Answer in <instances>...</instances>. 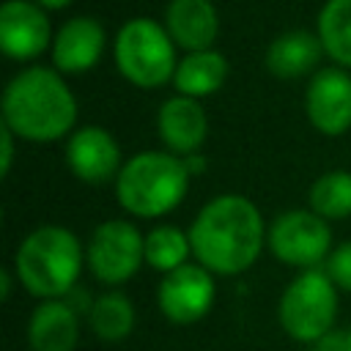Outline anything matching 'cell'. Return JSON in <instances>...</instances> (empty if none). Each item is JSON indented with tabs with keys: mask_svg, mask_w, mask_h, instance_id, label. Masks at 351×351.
<instances>
[{
	"mask_svg": "<svg viewBox=\"0 0 351 351\" xmlns=\"http://www.w3.org/2000/svg\"><path fill=\"white\" fill-rule=\"evenodd\" d=\"M192 258L214 277H236L255 266L266 247L269 225L247 195L222 192L206 200L192 225Z\"/></svg>",
	"mask_w": 351,
	"mask_h": 351,
	"instance_id": "1",
	"label": "cell"
},
{
	"mask_svg": "<svg viewBox=\"0 0 351 351\" xmlns=\"http://www.w3.org/2000/svg\"><path fill=\"white\" fill-rule=\"evenodd\" d=\"M80 104L55 66H25L3 88L0 123L25 143H58L77 129Z\"/></svg>",
	"mask_w": 351,
	"mask_h": 351,
	"instance_id": "2",
	"label": "cell"
},
{
	"mask_svg": "<svg viewBox=\"0 0 351 351\" xmlns=\"http://www.w3.org/2000/svg\"><path fill=\"white\" fill-rule=\"evenodd\" d=\"M85 269V244L58 222L36 225L14 250L11 271L16 282L38 302L69 299Z\"/></svg>",
	"mask_w": 351,
	"mask_h": 351,
	"instance_id": "3",
	"label": "cell"
},
{
	"mask_svg": "<svg viewBox=\"0 0 351 351\" xmlns=\"http://www.w3.org/2000/svg\"><path fill=\"white\" fill-rule=\"evenodd\" d=\"M192 170L184 156L165 148L132 154L112 181L121 211L137 219H162L176 211L189 192Z\"/></svg>",
	"mask_w": 351,
	"mask_h": 351,
	"instance_id": "4",
	"label": "cell"
},
{
	"mask_svg": "<svg viewBox=\"0 0 351 351\" xmlns=\"http://www.w3.org/2000/svg\"><path fill=\"white\" fill-rule=\"evenodd\" d=\"M178 58L176 41L154 16H132L112 36L115 69L129 85L140 90L170 85Z\"/></svg>",
	"mask_w": 351,
	"mask_h": 351,
	"instance_id": "5",
	"label": "cell"
},
{
	"mask_svg": "<svg viewBox=\"0 0 351 351\" xmlns=\"http://www.w3.org/2000/svg\"><path fill=\"white\" fill-rule=\"evenodd\" d=\"M340 291L321 269H307L291 277L277 299V324L296 343H318L335 329Z\"/></svg>",
	"mask_w": 351,
	"mask_h": 351,
	"instance_id": "6",
	"label": "cell"
},
{
	"mask_svg": "<svg viewBox=\"0 0 351 351\" xmlns=\"http://www.w3.org/2000/svg\"><path fill=\"white\" fill-rule=\"evenodd\" d=\"M85 266L107 288L129 282L145 266V233L126 217L99 222L85 244Z\"/></svg>",
	"mask_w": 351,
	"mask_h": 351,
	"instance_id": "7",
	"label": "cell"
},
{
	"mask_svg": "<svg viewBox=\"0 0 351 351\" xmlns=\"http://www.w3.org/2000/svg\"><path fill=\"white\" fill-rule=\"evenodd\" d=\"M266 250L296 271L321 269L335 250L332 228L313 208H285L269 222Z\"/></svg>",
	"mask_w": 351,
	"mask_h": 351,
	"instance_id": "8",
	"label": "cell"
},
{
	"mask_svg": "<svg viewBox=\"0 0 351 351\" xmlns=\"http://www.w3.org/2000/svg\"><path fill=\"white\" fill-rule=\"evenodd\" d=\"M217 302V277L197 261L162 274L156 285V307L173 326H192L203 321Z\"/></svg>",
	"mask_w": 351,
	"mask_h": 351,
	"instance_id": "9",
	"label": "cell"
},
{
	"mask_svg": "<svg viewBox=\"0 0 351 351\" xmlns=\"http://www.w3.org/2000/svg\"><path fill=\"white\" fill-rule=\"evenodd\" d=\"M63 159H66L69 173L88 186H101V184L115 181L126 162L115 134L99 123L77 126L66 137Z\"/></svg>",
	"mask_w": 351,
	"mask_h": 351,
	"instance_id": "10",
	"label": "cell"
},
{
	"mask_svg": "<svg viewBox=\"0 0 351 351\" xmlns=\"http://www.w3.org/2000/svg\"><path fill=\"white\" fill-rule=\"evenodd\" d=\"M307 123L324 137H340L351 129V71L321 66L304 85Z\"/></svg>",
	"mask_w": 351,
	"mask_h": 351,
	"instance_id": "11",
	"label": "cell"
},
{
	"mask_svg": "<svg viewBox=\"0 0 351 351\" xmlns=\"http://www.w3.org/2000/svg\"><path fill=\"white\" fill-rule=\"evenodd\" d=\"M55 38L49 14L33 0H3L0 5V49L8 60L33 66L49 52Z\"/></svg>",
	"mask_w": 351,
	"mask_h": 351,
	"instance_id": "12",
	"label": "cell"
},
{
	"mask_svg": "<svg viewBox=\"0 0 351 351\" xmlns=\"http://www.w3.org/2000/svg\"><path fill=\"white\" fill-rule=\"evenodd\" d=\"M107 52V30L96 16L77 14L58 25L49 58L52 66L69 77V74H85L101 63Z\"/></svg>",
	"mask_w": 351,
	"mask_h": 351,
	"instance_id": "13",
	"label": "cell"
},
{
	"mask_svg": "<svg viewBox=\"0 0 351 351\" xmlns=\"http://www.w3.org/2000/svg\"><path fill=\"white\" fill-rule=\"evenodd\" d=\"M156 134L162 148L176 156H195L200 154L208 137V112L200 99L173 93L156 110Z\"/></svg>",
	"mask_w": 351,
	"mask_h": 351,
	"instance_id": "14",
	"label": "cell"
},
{
	"mask_svg": "<svg viewBox=\"0 0 351 351\" xmlns=\"http://www.w3.org/2000/svg\"><path fill=\"white\" fill-rule=\"evenodd\" d=\"M162 25L181 55L214 49L219 38V11L211 0H170Z\"/></svg>",
	"mask_w": 351,
	"mask_h": 351,
	"instance_id": "15",
	"label": "cell"
},
{
	"mask_svg": "<svg viewBox=\"0 0 351 351\" xmlns=\"http://www.w3.org/2000/svg\"><path fill=\"white\" fill-rule=\"evenodd\" d=\"M324 47L315 30L293 27L280 36H274L263 52V66L274 80H302L313 77L318 71V63L324 58Z\"/></svg>",
	"mask_w": 351,
	"mask_h": 351,
	"instance_id": "16",
	"label": "cell"
},
{
	"mask_svg": "<svg viewBox=\"0 0 351 351\" xmlns=\"http://www.w3.org/2000/svg\"><path fill=\"white\" fill-rule=\"evenodd\" d=\"M80 343V310L69 299H44L27 318L30 351H74Z\"/></svg>",
	"mask_w": 351,
	"mask_h": 351,
	"instance_id": "17",
	"label": "cell"
},
{
	"mask_svg": "<svg viewBox=\"0 0 351 351\" xmlns=\"http://www.w3.org/2000/svg\"><path fill=\"white\" fill-rule=\"evenodd\" d=\"M228 77H230V63L214 47V49H200V52H184L178 58L170 85L178 96L206 99V96H214L228 82Z\"/></svg>",
	"mask_w": 351,
	"mask_h": 351,
	"instance_id": "18",
	"label": "cell"
},
{
	"mask_svg": "<svg viewBox=\"0 0 351 351\" xmlns=\"http://www.w3.org/2000/svg\"><path fill=\"white\" fill-rule=\"evenodd\" d=\"M85 318H88V326L96 340L115 346V343H123L134 332L137 310H134V302L123 291L110 288L90 299Z\"/></svg>",
	"mask_w": 351,
	"mask_h": 351,
	"instance_id": "19",
	"label": "cell"
},
{
	"mask_svg": "<svg viewBox=\"0 0 351 351\" xmlns=\"http://www.w3.org/2000/svg\"><path fill=\"white\" fill-rule=\"evenodd\" d=\"M315 33L326 58L351 71V0H324L315 16Z\"/></svg>",
	"mask_w": 351,
	"mask_h": 351,
	"instance_id": "20",
	"label": "cell"
},
{
	"mask_svg": "<svg viewBox=\"0 0 351 351\" xmlns=\"http://www.w3.org/2000/svg\"><path fill=\"white\" fill-rule=\"evenodd\" d=\"M189 258H192L189 230L162 222L145 233V266H151L154 271H159V274L176 271V269L186 266Z\"/></svg>",
	"mask_w": 351,
	"mask_h": 351,
	"instance_id": "21",
	"label": "cell"
},
{
	"mask_svg": "<svg viewBox=\"0 0 351 351\" xmlns=\"http://www.w3.org/2000/svg\"><path fill=\"white\" fill-rule=\"evenodd\" d=\"M307 208H313L326 222L351 217V170L335 167L321 173L307 189Z\"/></svg>",
	"mask_w": 351,
	"mask_h": 351,
	"instance_id": "22",
	"label": "cell"
},
{
	"mask_svg": "<svg viewBox=\"0 0 351 351\" xmlns=\"http://www.w3.org/2000/svg\"><path fill=\"white\" fill-rule=\"evenodd\" d=\"M324 271L337 285V291H348L351 293V239L335 244V250L329 252V258L324 263Z\"/></svg>",
	"mask_w": 351,
	"mask_h": 351,
	"instance_id": "23",
	"label": "cell"
},
{
	"mask_svg": "<svg viewBox=\"0 0 351 351\" xmlns=\"http://www.w3.org/2000/svg\"><path fill=\"white\" fill-rule=\"evenodd\" d=\"M16 143H19V137H16L8 126L0 123V176H3V178H8V173H11V167H14Z\"/></svg>",
	"mask_w": 351,
	"mask_h": 351,
	"instance_id": "24",
	"label": "cell"
},
{
	"mask_svg": "<svg viewBox=\"0 0 351 351\" xmlns=\"http://www.w3.org/2000/svg\"><path fill=\"white\" fill-rule=\"evenodd\" d=\"M313 351H351V348H348L346 329H332V332L324 335L318 343H313Z\"/></svg>",
	"mask_w": 351,
	"mask_h": 351,
	"instance_id": "25",
	"label": "cell"
},
{
	"mask_svg": "<svg viewBox=\"0 0 351 351\" xmlns=\"http://www.w3.org/2000/svg\"><path fill=\"white\" fill-rule=\"evenodd\" d=\"M14 280H16V277H14L11 269H3V271H0V299H3V302L11 296V282H14Z\"/></svg>",
	"mask_w": 351,
	"mask_h": 351,
	"instance_id": "26",
	"label": "cell"
},
{
	"mask_svg": "<svg viewBox=\"0 0 351 351\" xmlns=\"http://www.w3.org/2000/svg\"><path fill=\"white\" fill-rule=\"evenodd\" d=\"M36 5H41L44 11H63V8H69L74 0H33Z\"/></svg>",
	"mask_w": 351,
	"mask_h": 351,
	"instance_id": "27",
	"label": "cell"
},
{
	"mask_svg": "<svg viewBox=\"0 0 351 351\" xmlns=\"http://www.w3.org/2000/svg\"><path fill=\"white\" fill-rule=\"evenodd\" d=\"M346 337H348V348H351V326L346 329Z\"/></svg>",
	"mask_w": 351,
	"mask_h": 351,
	"instance_id": "28",
	"label": "cell"
}]
</instances>
